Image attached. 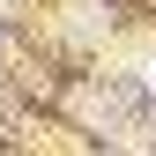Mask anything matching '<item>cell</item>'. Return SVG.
Here are the masks:
<instances>
[]
</instances>
